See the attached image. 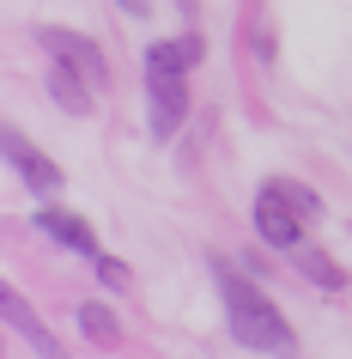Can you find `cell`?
<instances>
[{"label": "cell", "instance_id": "cell-6", "mask_svg": "<svg viewBox=\"0 0 352 359\" xmlns=\"http://www.w3.org/2000/svg\"><path fill=\"white\" fill-rule=\"evenodd\" d=\"M0 311H6V323H13V329H19V335L31 341V347H37L43 359H73V353H67V347H61V341H55V335H49V329L37 323V311H31V304H24L19 292H13V286L0 292Z\"/></svg>", "mask_w": 352, "mask_h": 359}, {"label": "cell", "instance_id": "cell-3", "mask_svg": "<svg viewBox=\"0 0 352 359\" xmlns=\"http://www.w3.org/2000/svg\"><path fill=\"white\" fill-rule=\"evenodd\" d=\"M304 208H297L292 195H286V183H261V195H255V238L261 244H274V250H286L292 256L297 244H304Z\"/></svg>", "mask_w": 352, "mask_h": 359}, {"label": "cell", "instance_id": "cell-1", "mask_svg": "<svg viewBox=\"0 0 352 359\" xmlns=\"http://www.w3.org/2000/svg\"><path fill=\"white\" fill-rule=\"evenodd\" d=\"M213 280H219L225 329H231V341H237V347H249V353H274V359H297L292 323L279 317V304L267 299V292H261L249 274H237L225 256H213Z\"/></svg>", "mask_w": 352, "mask_h": 359}, {"label": "cell", "instance_id": "cell-2", "mask_svg": "<svg viewBox=\"0 0 352 359\" xmlns=\"http://www.w3.org/2000/svg\"><path fill=\"white\" fill-rule=\"evenodd\" d=\"M201 55V43H152L146 49V122L158 140H170V134L183 128L188 116V61Z\"/></svg>", "mask_w": 352, "mask_h": 359}, {"label": "cell", "instance_id": "cell-10", "mask_svg": "<svg viewBox=\"0 0 352 359\" xmlns=\"http://www.w3.org/2000/svg\"><path fill=\"white\" fill-rule=\"evenodd\" d=\"M79 335L97 341V347H115L122 341V323H115L110 304H79Z\"/></svg>", "mask_w": 352, "mask_h": 359}, {"label": "cell", "instance_id": "cell-9", "mask_svg": "<svg viewBox=\"0 0 352 359\" xmlns=\"http://www.w3.org/2000/svg\"><path fill=\"white\" fill-rule=\"evenodd\" d=\"M292 262H297V274H304L310 286H328V292H340V286H346V268L334 262L328 250H310V244H297V250H292Z\"/></svg>", "mask_w": 352, "mask_h": 359}, {"label": "cell", "instance_id": "cell-11", "mask_svg": "<svg viewBox=\"0 0 352 359\" xmlns=\"http://www.w3.org/2000/svg\"><path fill=\"white\" fill-rule=\"evenodd\" d=\"M92 268H97V280L110 286V292H128V286H134V274H128V262H122V256H104V250H97Z\"/></svg>", "mask_w": 352, "mask_h": 359}, {"label": "cell", "instance_id": "cell-7", "mask_svg": "<svg viewBox=\"0 0 352 359\" xmlns=\"http://www.w3.org/2000/svg\"><path fill=\"white\" fill-rule=\"evenodd\" d=\"M37 231H49L55 244L79 250V256H97V231H92V219H79V213H67V208H43V213H37Z\"/></svg>", "mask_w": 352, "mask_h": 359}, {"label": "cell", "instance_id": "cell-5", "mask_svg": "<svg viewBox=\"0 0 352 359\" xmlns=\"http://www.w3.org/2000/svg\"><path fill=\"white\" fill-rule=\"evenodd\" d=\"M6 165L19 170V177H24V183H31L37 195H55V189H61L55 158H43L37 147H24V134H19V128H6Z\"/></svg>", "mask_w": 352, "mask_h": 359}, {"label": "cell", "instance_id": "cell-12", "mask_svg": "<svg viewBox=\"0 0 352 359\" xmlns=\"http://www.w3.org/2000/svg\"><path fill=\"white\" fill-rule=\"evenodd\" d=\"M279 183H286V177H279ZM286 195H292L297 208H304V219H322V201H316V195L304 189V183H286Z\"/></svg>", "mask_w": 352, "mask_h": 359}, {"label": "cell", "instance_id": "cell-8", "mask_svg": "<svg viewBox=\"0 0 352 359\" xmlns=\"http://www.w3.org/2000/svg\"><path fill=\"white\" fill-rule=\"evenodd\" d=\"M85 86H92V79H85V74H73L67 61H55V67H49V97H55L61 110H73V116H85V110H92V92H85Z\"/></svg>", "mask_w": 352, "mask_h": 359}, {"label": "cell", "instance_id": "cell-13", "mask_svg": "<svg viewBox=\"0 0 352 359\" xmlns=\"http://www.w3.org/2000/svg\"><path fill=\"white\" fill-rule=\"evenodd\" d=\"M115 6H122V13H134V19H146V13H152V0H115Z\"/></svg>", "mask_w": 352, "mask_h": 359}, {"label": "cell", "instance_id": "cell-4", "mask_svg": "<svg viewBox=\"0 0 352 359\" xmlns=\"http://www.w3.org/2000/svg\"><path fill=\"white\" fill-rule=\"evenodd\" d=\"M37 43L49 61H67L73 74H85L92 86H104L110 79V61H104V49H97L92 37H79V31H67V25H37Z\"/></svg>", "mask_w": 352, "mask_h": 359}]
</instances>
